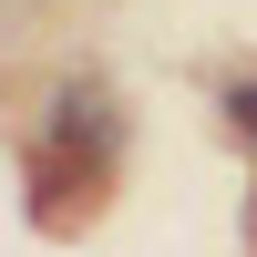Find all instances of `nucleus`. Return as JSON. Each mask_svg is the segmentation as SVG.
I'll use <instances>...</instances> for the list:
<instances>
[{"mask_svg": "<svg viewBox=\"0 0 257 257\" xmlns=\"http://www.w3.org/2000/svg\"><path fill=\"white\" fill-rule=\"evenodd\" d=\"M237 123H247V134H257V82H237Z\"/></svg>", "mask_w": 257, "mask_h": 257, "instance_id": "f257e3e1", "label": "nucleus"}]
</instances>
